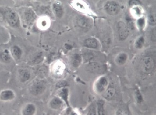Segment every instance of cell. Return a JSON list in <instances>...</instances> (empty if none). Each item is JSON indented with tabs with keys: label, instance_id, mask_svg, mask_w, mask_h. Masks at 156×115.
<instances>
[{
	"label": "cell",
	"instance_id": "1",
	"mask_svg": "<svg viewBox=\"0 0 156 115\" xmlns=\"http://www.w3.org/2000/svg\"><path fill=\"white\" fill-rule=\"evenodd\" d=\"M5 19L10 26L17 28L20 26V19L18 14L11 9H7L5 11Z\"/></svg>",
	"mask_w": 156,
	"mask_h": 115
},
{
	"label": "cell",
	"instance_id": "2",
	"mask_svg": "<svg viewBox=\"0 0 156 115\" xmlns=\"http://www.w3.org/2000/svg\"><path fill=\"white\" fill-rule=\"evenodd\" d=\"M140 67L141 70L144 73H151L154 69L155 63L151 57L147 56L142 59L140 62Z\"/></svg>",
	"mask_w": 156,
	"mask_h": 115
},
{
	"label": "cell",
	"instance_id": "3",
	"mask_svg": "<svg viewBox=\"0 0 156 115\" xmlns=\"http://www.w3.org/2000/svg\"><path fill=\"white\" fill-rule=\"evenodd\" d=\"M46 88V86L45 82L42 80H37L31 85L30 91L32 95H41L45 92Z\"/></svg>",
	"mask_w": 156,
	"mask_h": 115
},
{
	"label": "cell",
	"instance_id": "4",
	"mask_svg": "<svg viewBox=\"0 0 156 115\" xmlns=\"http://www.w3.org/2000/svg\"><path fill=\"white\" fill-rule=\"evenodd\" d=\"M108 85V80L106 77L101 76L98 78L94 84V89L97 93H103L107 89Z\"/></svg>",
	"mask_w": 156,
	"mask_h": 115
},
{
	"label": "cell",
	"instance_id": "5",
	"mask_svg": "<svg viewBox=\"0 0 156 115\" xmlns=\"http://www.w3.org/2000/svg\"><path fill=\"white\" fill-rule=\"evenodd\" d=\"M105 10L109 15L114 16L118 14L120 11V7L118 3L114 1H108L105 5Z\"/></svg>",
	"mask_w": 156,
	"mask_h": 115
},
{
	"label": "cell",
	"instance_id": "6",
	"mask_svg": "<svg viewBox=\"0 0 156 115\" xmlns=\"http://www.w3.org/2000/svg\"><path fill=\"white\" fill-rule=\"evenodd\" d=\"M16 97L15 92L11 89H5L0 92V101L2 102H10Z\"/></svg>",
	"mask_w": 156,
	"mask_h": 115
},
{
	"label": "cell",
	"instance_id": "7",
	"mask_svg": "<svg viewBox=\"0 0 156 115\" xmlns=\"http://www.w3.org/2000/svg\"><path fill=\"white\" fill-rule=\"evenodd\" d=\"M118 30L120 40H126L129 35V31L126 24L123 21H119L118 24Z\"/></svg>",
	"mask_w": 156,
	"mask_h": 115
},
{
	"label": "cell",
	"instance_id": "8",
	"mask_svg": "<svg viewBox=\"0 0 156 115\" xmlns=\"http://www.w3.org/2000/svg\"><path fill=\"white\" fill-rule=\"evenodd\" d=\"M77 24L78 27L84 31L89 30L91 27V22L90 20L84 16H80L77 18Z\"/></svg>",
	"mask_w": 156,
	"mask_h": 115
},
{
	"label": "cell",
	"instance_id": "9",
	"mask_svg": "<svg viewBox=\"0 0 156 115\" xmlns=\"http://www.w3.org/2000/svg\"><path fill=\"white\" fill-rule=\"evenodd\" d=\"M37 112V108L32 103H28L23 107L21 111V115H35Z\"/></svg>",
	"mask_w": 156,
	"mask_h": 115
},
{
	"label": "cell",
	"instance_id": "10",
	"mask_svg": "<svg viewBox=\"0 0 156 115\" xmlns=\"http://www.w3.org/2000/svg\"><path fill=\"white\" fill-rule=\"evenodd\" d=\"M64 102L58 97H54L49 102V107L52 109L58 110L62 108Z\"/></svg>",
	"mask_w": 156,
	"mask_h": 115
},
{
	"label": "cell",
	"instance_id": "11",
	"mask_svg": "<svg viewBox=\"0 0 156 115\" xmlns=\"http://www.w3.org/2000/svg\"><path fill=\"white\" fill-rule=\"evenodd\" d=\"M58 97H60L68 106H69V101H68L69 90L68 89H67V87H65L61 88L58 92Z\"/></svg>",
	"mask_w": 156,
	"mask_h": 115
},
{
	"label": "cell",
	"instance_id": "12",
	"mask_svg": "<svg viewBox=\"0 0 156 115\" xmlns=\"http://www.w3.org/2000/svg\"><path fill=\"white\" fill-rule=\"evenodd\" d=\"M52 9L55 16L58 18H61L63 15V9L61 3L58 2H55L53 5Z\"/></svg>",
	"mask_w": 156,
	"mask_h": 115
},
{
	"label": "cell",
	"instance_id": "13",
	"mask_svg": "<svg viewBox=\"0 0 156 115\" xmlns=\"http://www.w3.org/2000/svg\"><path fill=\"white\" fill-rule=\"evenodd\" d=\"M84 45L85 47L89 49H97L98 47V42L96 38H89L85 40Z\"/></svg>",
	"mask_w": 156,
	"mask_h": 115
},
{
	"label": "cell",
	"instance_id": "14",
	"mask_svg": "<svg viewBox=\"0 0 156 115\" xmlns=\"http://www.w3.org/2000/svg\"><path fill=\"white\" fill-rule=\"evenodd\" d=\"M11 52L12 57L16 60H20L22 58L23 54L22 50L18 45H14L12 47Z\"/></svg>",
	"mask_w": 156,
	"mask_h": 115
},
{
	"label": "cell",
	"instance_id": "15",
	"mask_svg": "<svg viewBox=\"0 0 156 115\" xmlns=\"http://www.w3.org/2000/svg\"><path fill=\"white\" fill-rule=\"evenodd\" d=\"M31 77V74L28 71L22 69L19 71V78L20 82L25 83L28 81Z\"/></svg>",
	"mask_w": 156,
	"mask_h": 115
},
{
	"label": "cell",
	"instance_id": "16",
	"mask_svg": "<svg viewBox=\"0 0 156 115\" xmlns=\"http://www.w3.org/2000/svg\"><path fill=\"white\" fill-rule=\"evenodd\" d=\"M104 106H105V102L103 100H100L97 102V115H106Z\"/></svg>",
	"mask_w": 156,
	"mask_h": 115
},
{
	"label": "cell",
	"instance_id": "17",
	"mask_svg": "<svg viewBox=\"0 0 156 115\" xmlns=\"http://www.w3.org/2000/svg\"><path fill=\"white\" fill-rule=\"evenodd\" d=\"M0 58L3 62L5 63H9L11 62V56L9 50L5 49L0 54Z\"/></svg>",
	"mask_w": 156,
	"mask_h": 115
},
{
	"label": "cell",
	"instance_id": "18",
	"mask_svg": "<svg viewBox=\"0 0 156 115\" xmlns=\"http://www.w3.org/2000/svg\"><path fill=\"white\" fill-rule=\"evenodd\" d=\"M128 55L126 53H121L119 54L115 59L116 64L119 65H123L127 62Z\"/></svg>",
	"mask_w": 156,
	"mask_h": 115
},
{
	"label": "cell",
	"instance_id": "19",
	"mask_svg": "<svg viewBox=\"0 0 156 115\" xmlns=\"http://www.w3.org/2000/svg\"><path fill=\"white\" fill-rule=\"evenodd\" d=\"M82 57L79 54H74L72 58V64L73 66L77 67L82 62Z\"/></svg>",
	"mask_w": 156,
	"mask_h": 115
},
{
	"label": "cell",
	"instance_id": "20",
	"mask_svg": "<svg viewBox=\"0 0 156 115\" xmlns=\"http://www.w3.org/2000/svg\"><path fill=\"white\" fill-rule=\"evenodd\" d=\"M115 93V90L113 87H109L104 92V97L106 99H112L114 97Z\"/></svg>",
	"mask_w": 156,
	"mask_h": 115
},
{
	"label": "cell",
	"instance_id": "21",
	"mask_svg": "<svg viewBox=\"0 0 156 115\" xmlns=\"http://www.w3.org/2000/svg\"><path fill=\"white\" fill-rule=\"evenodd\" d=\"M39 24V27L40 28L42 29H45L48 28L49 26V21L48 20L47 18H42L40 19V20L38 21Z\"/></svg>",
	"mask_w": 156,
	"mask_h": 115
},
{
	"label": "cell",
	"instance_id": "22",
	"mask_svg": "<svg viewBox=\"0 0 156 115\" xmlns=\"http://www.w3.org/2000/svg\"><path fill=\"white\" fill-rule=\"evenodd\" d=\"M135 96L136 101L138 102V104H140L143 101V97L142 94L140 93V91L139 90L138 88H136L135 90Z\"/></svg>",
	"mask_w": 156,
	"mask_h": 115
},
{
	"label": "cell",
	"instance_id": "23",
	"mask_svg": "<svg viewBox=\"0 0 156 115\" xmlns=\"http://www.w3.org/2000/svg\"><path fill=\"white\" fill-rule=\"evenodd\" d=\"M144 43V39L142 36H141L140 38H138L137 40L136 41V43H135V46L136 48L137 49H141L142 48L143 45Z\"/></svg>",
	"mask_w": 156,
	"mask_h": 115
},
{
	"label": "cell",
	"instance_id": "24",
	"mask_svg": "<svg viewBox=\"0 0 156 115\" xmlns=\"http://www.w3.org/2000/svg\"><path fill=\"white\" fill-rule=\"evenodd\" d=\"M89 69L90 71H92L93 72H96L100 69V66L97 63H92L91 64H89Z\"/></svg>",
	"mask_w": 156,
	"mask_h": 115
},
{
	"label": "cell",
	"instance_id": "25",
	"mask_svg": "<svg viewBox=\"0 0 156 115\" xmlns=\"http://www.w3.org/2000/svg\"><path fill=\"white\" fill-rule=\"evenodd\" d=\"M87 115H97V106L92 105L90 107L89 110L88 111Z\"/></svg>",
	"mask_w": 156,
	"mask_h": 115
},
{
	"label": "cell",
	"instance_id": "26",
	"mask_svg": "<svg viewBox=\"0 0 156 115\" xmlns=\"http://www.w3.org/2000/svg\"><path fill=\"white\" fill-rule=\"evenodd\" d=\"M145 19L143 18H140L138 19L137 20V24L139 28L142 29L143 27L145 26Z\"/></svg>",
	"mask_w": 156,
	"mask_h": 115
},
{
	"label": "cell",
	"instance_id": "27",
	"mask_svg": "<svg viewBox=\"0 0 156 115\" xmlns=\"http://www.w3.org/2000/svg\"><path fill=\"white\" fill-rule=\"evenodd\" d=\"M133 13L134 15H135L136 16H139L140 15V13H141V11H140V9H139V8L137 7H135L133 8Z\"/></svg>",
	"mask_w": 156,
	"mask_h": 115
},
{
	"label": "cell",
	"instance_id": "28",
	"mask_svg": "<svg viewBox=\"0 0 156 115\" xmlns=\"http://www.w3.org/2000/svg\"><path fill=\"white\" fill-rule=\"evenodd\" d=\"M151 38V40L153 41H156V28L152 30Z\"/></svg>",
	"mask_w": 156,
	"mask_h": 115
},
{
	"label": "cell",
	"instance_id": "29",
	"mask_svg": "<svg viewBox=\"0 0 156 115\" xmlns=\"http://www.w3.org/2000/svg\"><path fill=\"white\" fill-rule=\"evenodd\" d=\"M67 85V83L66 82H60L58 83V88H62V87H65V85Z\"/></svg>",
	"mask_w": 156,
	"mask_h": 115
},
{
	"label": "cell",
	"instance_id": "30",
	"mask_svg": "<svg viewBox=\"0 0 156 115\" xmlns=\"http://www.w3.org/2000/svg\"><path fill=\"white\" fill-rule=\"evenodd\" d=\"M66 115H78V113L76 112L74 110H70L67 112L66 113Z\"/></svg>",
	"mask_w": 156,
	"mask_h": 115
},
{
	"label": "cell",
	"instance_id": "31",
	"mask_svg": "<svg viewBox=\"0 0 156 115\" xmlns=\"http://www.w3.org/2000/svg\"><path fill=\"white\" fill-rule=\"evenodd\" d=\"M116 115H124V113L121 110H118L116 113Z\"/></svg>",
	"mask_w": 156,
	"mask_h": 115
}]
</instances>
